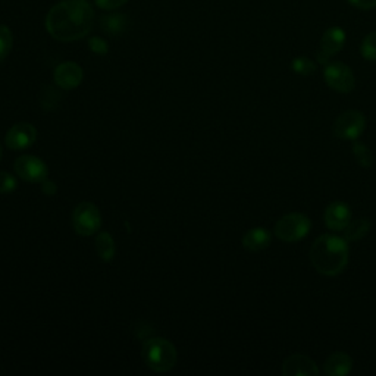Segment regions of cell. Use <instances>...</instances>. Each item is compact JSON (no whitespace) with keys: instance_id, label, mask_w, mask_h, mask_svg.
<instances>
[{"instance_id":"obj_1","label":"cell","mask_w":376,"mask_h":376,"mask_svg":"<svg viewBox=\"0 0 376 376\" xmlns=\"http://www.w3.org/2000/svg\"><path fill=\"white\" fill-rule=\"evenodd\" d=\"M94 11L87 0H62L46 16V30L55 40L70 43L84 38L93 27Z\"/></svg>"},{"instance_id":"obj_2","label":"cell","mask_w":376,"mask_h":376,"mask_svg":"<svg viewBox=\"0 0 376 376\" xmlns=\"http://www.w3.org/2000/svg\"><path fill=\"white\" fill-rule=\"evenodd\" d=\"M312 266L325 276H337L348 265V241L337 234H322L309 251Z\"/></svg>"},{"instance_id":"obj_3","label":"cell","mask_w":376,"mask_h":376,"mask_svg":"<svg viewBox=\"0 0 376 376\" xmlns=\"http://www.w3.org/2000/svg\"><path fill=\"white\" fill-rule=\"evenodd\" d=\"M143 359L155 372H168L177 363V350L164 338L147 340L143 345Z\"/></svg>"},{"instance_id":"obj_4","label":"cell","mask_w":376,"mask_h":376,"mask_svg":"<svg viewBox=\"0 0 376 376\" xmlns=\"http://www.w3.org/2000/svg\"><path fill=\"white\" fill-rule=\"evenodd\" d=\"M312 229V221L309 216H306L300 212H291L282 218H279L275 224L273 234L276 239L286 243H297L303 240Z\"/></svg>"},{"instance_id":"obj_5","label":"cell","mask_w":376,"mask_h":376,"mask_svg":"<svg viewBox=\"0 0 376 376\" xmlns=\"http://www.w3.org/2000/svg\"><path fill=\"white\" fill-rule=\"evenodd\" d=\"M366 128V116L360 110L350 109L338 115L334 122V135L344 141H356Z\"/></svg>"},{"instance_id":"obj_6","label":"cell","mask_w":376,"mask_h":376,"mask_svg":"<svg viewBox=\"0 0 376 376\" xmlns=\"http://www.w3.org/2000/svg\"><path fill=\"white\" fill-rule=\"evenodd\" d=\"M323 78L326 85L341 94H348L356 87V77L350 66L343 62H329L325 65Z\"/></svg>"},{"instance_id":"obj_7","label":"cell","mask_w":376,"mask_h":376,"mask_svg":"<svg viewBox=\"0 0 376 376\" xmlns=\"http://www.w3.org/2000/svg\"><path fill=\"white\" fill-rule=\"evenodd\" d=\"M73 225L78 235L88 237V235L96 234L102 225V216L99 209L93 203L84 202L78 204L73 215Z\"/></svg>"},{"instance_id":"obj_8","label":"cell","mask_w":376,"mask_h":376,"mask_svg":"<svg viewBox=\"0 0 376 376\" xmlns=\"http://www.w3.org/2000/svg\"><path fill=\"white\" fill-rule=\"evenodd\" d=\"M345 31L341 27L328 28L320 38V51L316 53L318 62L326 65L331 62V58L335 56L345 44Z\"/></svg>"},{"instance_id":"obj_9","label":"cell","mask_w":376,"mask_h":376,"mask_svg":"<svg viewBox=\"0 0 376 376\" xmlns=\"http://www.w3.org/2000/svg\"><path fill=\"white\" fill-rule=\"evenodd\" d=\"M15 172L19 178L28 182H44L47 178L46 163L34 156L24 155L15 160Z\"/></svg>"},{"instance_id":"obj_10","label":"cell","mask_w":376,"mask_h":376,"mask_svg":"<svg viewBox=\"0 0 376 376\" xmlns=\"http://www.w3.org/2000/svg\"><path fill=\"white\" fill-rule=\"evenodd\" d=\"M37 140V130L27 122L15 124L5 135V143L11 150H24L34 145Z\"/></svg>"},{"instance_id":"obj_11","label":"cell","mask_w":376,"mask_h":376,"mask_svg":"<svg viewBox=\"0 0 376 376\" xmlns=\"http://www.w3.org/2000/svg\"><path fill=\"white\" fill-rule=\"evenodd\" d=\"M282 375L284 376H316L319 367L309 356L294 352L282 363Z\"/></svg>"},{"instance_id":"obj_12","label":"cell","mask_w":376,"mask_h":376,"mask_svg":"<svg viewBox=\"0 0 376 376\" xmlns=\"http://www.w3.org/2000/svg\"><path fill=\"white\" fill-rule=\"evenodd\" d=\"M323 221H325V225L328 229H331L334 232L344 231V228L351 221L350 206L341 200L333 202L331 204H328L325 209Z\"/></svg>"},{"instance_id":"obj_13","label":"cell","mask_w":376,"mask_h":376,"mask_svg":"<svg viewBox=\"0 0 376 376\" xmlns=\"http://www.w3.org/2000/svg\"><path fill=\"white\" fill-rule=\"evenodd\" d=\"M83 81V69L74 62L61 63L55 69V83L63 90H73Z\"/></svg>"},{"instance_id":"obj_14","label":"cell","mask_w":376,"mask_h":376,"mask_svg":"<svg viewBox=\"0 0 376 376\" xmlns=\"http://www.w3.org/2000/svg\"><path fill=\"white\" fill-rule=\"evenodd\" d=\"M271 243H272L271 232L262 226L251 228L243 235V247L247 251L256 253L266 250L271 246Z\"/></svg>"},{"instance_id":"obj_15","label":"cell","mask_w":376,"mask_h":376,"mask_svg":"<svg viewBox=\"0 0 376 376\" xmlns=\"http://www.w3.org/2000/svg\"><path fill=\"white\" fill-rule=\"evenodd\" d=\"M352 369V357L345 351H335L323 363V372L329 376H345Z\"/></svg>"},{"instance_id":"obj_16","label":"cell","mask_w":376,"mask_h":376,"mask_svg":"<svg viewBox=\"0 0 376 376\" xmlns=\"http://www.w3.org/2000/svg\"><path fill=\"white\" fill-rule=\"evenodd\" d=\"M100 27L109 36H121L128 30L130 19L124 14L105 15L100 19Z\"/></svg>"},{"instance_id":"obj_17","label":"cell","mask_w":376,"mask_h":376,"mask_svg":"<svg viewBox=\"0 0 376 376\" xmlns=\"http://www.w3.org/2000/svg\"><path fill=\"white\" fill-rule=\"evenodd\" d=\"M372 228V222L367 218L351 219L344 228V239L347 241H359L365 239Z\"/></svg>"},{"instance_id":"obj_18","label":"cell","mask_w":376,"mask_h":376,"mask_svg":"<svg viewBox=\"0 0 376 376\" xmlns=\"http://www.w3.org/2000/svg\"><path fill=\"white\" fill-rule=\"evenodd\" d=\"M96 251L105 262H110L115 256V243L108 232H102L96 239Z\"/></svg>"},{"instance_id":"obj_19","label":"cell","mask_w":376,"mask_h":376,"mask_svg":"<svg viewBox=\"0 0 376 376\" xmlns=\"http://www.w3.org/2000/svg\"><path fill=\"white\" fill-rule=\"evenodd\" d=\"M351 152H352V156H355L356 162L360 164L362 168H372V164L375 162V156L366 145L360 143V141H357V140L352 141Z\"/></svg>"},{"instance_id":"obj_20","label":"cell","mask_w":376,"mask_h":376,"mask_svg":"<svg viewBox=\"0 0 376 376\" xmlns=\"http://www.w3.org/2000/svg\"><path fill=\"white\" fill-rule=\"evenodd\" d=\"M316 63L309 59V58H306V56H297L291 61V69H293V73L301 75V77H310L316 73Z\"/></svg>"},{"instance_id":"obj_21","label":"cell","mask_w":376,"mask_h":376,"mask_svg":"<svg viewBox=\"0 0 376 376\" xmlns=\"http://www.w3.org/2000/svg\"><path fill=\"white\" fill-rule=\"evenodd\" d=\"M12 46H14L12 31L6 26H0V62L8 58V55L12 51Z\"/></svg>"},{"instance_id":"obj_22","label":"cell","mask_w":376,"mask_h":376,"mask_svg":"<svg viewBox=\"0 0 376 376\" xmlns=\"http://www.w3.org/2000/svg\"><path fill=\"white\" fill-rule=\"evenodd\" d=\"M360 53L366 61H376V31L369 33L360 46Z\"/></svg>"},{"instance_id":"obj_23","label":"cell","mask_w":376,"mask_h":376,"mask_svg":"<svg viewBox=\"0 0 376 376\" xmlns=\"http://www.w3.org/2000/svg\"><path fill=\"white\" fill-rule=\"evenodd\" d=\"M61 96H59V91H56L55 88L49 87V88H46V93H43V98H41V105L44 109L47 110H51L53 109L58 102H59Z\"/></svg>"},{"instance_id":"obj_24","label":"cell","mask_w":376,"mask_h":376,"mask_svg":"<svg viewBox=\"0 0 376 376\" xmlns=\"http://www.w3.org/2000/svg\"><path fill=\"white\" fill-rule=\"evenodd\" d=\"M16 188V179L11 174L0 172V193H12Z\"/></svg>"},{"instance_id":"obj_25","label":"cell","mask_w":376,"mask_h":376,"mask_svg":"<svg viewBox=\"0 0 376 376\" xmlns=\"http://www.w3.org/2000/svg\"><path fill=\"white\" fill-rule=\"evenodd\" d=\"M88 46H90L91 52L96 53V55H106L109 51L108 43L100 37H91L88 40Z\"/></svg>"},{"instance_id":"obj_26","label":"cell","mask_w":376,"mask_h":376,"mask_svg":"<svg viewBox=\"0 0 376 376\" xmlns=\"http://www.w3.org/2000/svg\"><path fill=\"white\" fill-rule=\"evenodd\" d=\"M128 0H96V5L105 11H113L124 6Z\"/></svg>"},{"instance_id":"obj_27","label":"cell","mask_w":376,"mask_h":376,"mask_svg":"<svg viewBox=\"0 0 376 376\" xmlns=\"http://www.w3.org/2000/svg\"><path fill=\"white\" fill-rule=\"evenodd\" d=\"M348 2L352 6H356V8L363 9V11H369V9L376 8V0H348Z\"/></svg>"},{"instance_id":"obj_28","label":"cell","mask_w":376,"mask_h":376,"mask_svg":"<svg viewBox=\"0 0 376 376\" xmlns=\"http://www.w3.org/2000/svg\"><path fill=\"white\" fill-rule=\"evenodd\" d=\"M43 192L46 194H55L56 193V185L51 181H44V187H43Z\"/></svg>"},{"instance_id":"obj_29","label":"cell","mask_w":376,"mask_h":376,"mask_svg":"<svg viewBox=\"0 0 376 376\" xmlns=\"http://www.w3.org/2000/svg\"><path fill=\"white\" fill-rule=\"evenodd\" d=\"M0 159H2V147H0Z\"/></svg>"}]
</instances>
